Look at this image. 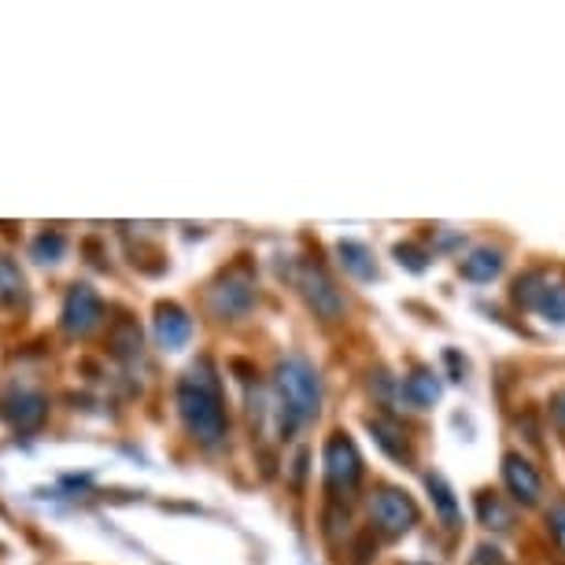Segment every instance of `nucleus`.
<instances>
[{"label": "nucleus", "instance_id": "f257e3e1", "mask_svg": "<svg viewBox=\"0 0 565 565\" xmlns=\"http://www.w3.org/2000/svg\"><path fill=\"white\" fill-rule=\"evenodd\" d=\"M178 414L185 433L193 436L200 447H218L226 440V407H222V385H218V373L211 366L207 359L193 362L185 370L178 385Z\"/></svg>", "mask_w": 565, "mask_h": 565}, {"label": "nucleus", "instance_id": "f03ea898", "mask_svg": "<svg viewBox=\"0 0 565 565\" xmlns=\"http://www.w3.org/2000/svg\"><path fill=\"white\" fill-rule=\"evenodd\" d=\"M274 392H277V425L281 433H292L300 422H311L322 407V381L315 366L300 355H289L277 362L274 370Z\"/></svg>", "mask_w": 565, "mask_h": 565}, {"label": "nucleus", "instance_id": "7ed1b4c3", "mask_svg": "<svg viewBox=\"0 0 565 565\" xmlns=\"http://www.w3.org/2000/svg\"><path fill=\"white\" fill-rule=\"evenodd\" d=\"M255 307V274L248 263H233L207 289V311L222 322H237Z\"/></svg>", "mask_w": 565, "mask_h": 565}, {"label": "nucleus", "instance_id": "20e7f679", "mask_svg": "<svg viewBox=\"0 0 565 565\" xmlns=\"http://www.w3.org/2000/svg\"><path fill=\"white\" fill-rule=\"evenodd\" d=\"M322 473L333 495H351L362 481V455L348 433H333L322 447Z\"/></svg>", "mask_w": 565, "mask_h": 565}, {"label": "nucleus", "instance_id": "39448f33", "mask_svg": "<svg viewBox=\"0 0 565 565\" xmlns=\"http://www.w3.org/2000/svg\"><path fill=\"white\" fill-rule=\"evenodd\" d=\"M370 525L388 540H399L403 532L418 525V507L399 488H377L370 499Z\"/></svg>", "mask_w": 565, "mask_h": 565}, {"label": "nucleus", "instance_id": "423d86ee", "mask_svg": "<svg viewBox=\"0 0 565 565\" xmlns=\"http://www.w3.org/2000/svg\"><path fill=\"white\" fill-rule=\"evenodd\" d=\"M296 289L303 292L307 307H311L322 322H337V318H344V296H340L333 277H329L318 263L307 259L300 270H296Z\"/></svg>", "mask_w": 565, "mask_h": 565}, {"label": "nucleus", "instance_id": "0eeeda50", "mask_svg": "<svg viewBox=\"0 0 565 565\" xmlns=\"http://www.w3.org/2000/svg\"><path fill=\"white\" fill-rule=\"evenodd\" d=\"M63 333L67 337H85L104 322V300L89 285H74L63 300Z\"/></svg>", "mask_w": 565, "mask_h": 565}, {"label": "nucleus", "instance_id": "6e6552de", "mask_svg": "<svg viewBox=\"0 0 565 565\" xmlns=\"http://www.w3.org/2000/svg\"><path fill=\"white\" fill-rule=\"evenodd\" d=\"M0 414H4L19 433H34V429H41V422H45L49 403L34 388H12L4 399H0Z\"/></svg>", "mask_w": 565, "mask_h": 565}, {"label": "nucleus", "instance_id": "1a4fd4ad", "mask_svg": "<svg viewBox=\"0 0 565 565\" xmlns=\"http://www.w3.org/2000/svg\"><path fill=\"white\" fill-rule=\"evenodd\" d=\"M503 484L518 503H525V507L540 503V492H543L540 473H536V466H532L529 458H521L518 451L503 455Z\"/></svg>", "mask_w": 565, "mask_h": 565}, {"label": "nucleus", "instance_id": "9d476101", "mask_svg": "<svg viewBox=\"0 0 565 565\" xmlns=\"http://www.w3.org/2000/svg\"><path fill=\"white\" fill-rule=\"evenodd\" d=\"M152 329H156L159 348L178 351V348L189 344V337H193V318L181 311L178 303H159L156 307V326Z\"/></svg>", "mask_w": 565, "mask_h": 565}, {"label": "nucleus", "instance_id": "9b49d317", "mask_svg": "<svg viewBox=\"0 0 565 565\" xmlns=\"http://www.w3.org/2000/svg\"><path fill=\"white\" fill-rule=\"evenodd\" d=\"M458 270H462L466 281L488 285V281H495V277L503 274V255H499L495 248H477V252H469L462 263H458Z\"/></svg>", "mask_w": 565, "mask_h": 565}, {"label": "nucleus", "instance_id": "f8f14e48", "mask_svg": "<svg viewBox=\"0 0 565 565\" xmlns=\"http://www.w3.org/2000/svg\"><path fill=\"white\" fill-rule=\"evenodd\" d=\"M108 344H111V355L119 362H137L141 359V326L134 318H115L111 333H108Z\"/></svg>", "mask_w": 565, "mask_h": 565}, {"label": "nucleus", "instance_id": "ddd939ff", "mask_svg": "<svg viewBox=\"0 0 565 565\" xmlns=\"http://www.w3.org/2000/svg\"><path fill=\"white\" fill-rule=\"evenodd\" d=\"M337 259L351 277H359V281H373V277H377V263H373V252L366 248V244L340 241L337 244Z\"/></svg>", "mask_w": 565, "mask_h": 565}, {"label": "nucleus", "instance_id": "4468645a", "mask_svg": "<svg viewBox=\"0 0 565 565\" xmlns=\"http://www.w3.org/2000/svg\"><path fill=\"white\" fill-rule=\"evenodd\" d=\"M370 433L373 440H377V447L385 451L388 458H396V462H411V447H407V436H403V429L396 422L388 418H370Z\"/></svg>", "mask_w": 565, "mask_h": 565}, {"label": "nucleus", "instance_id": "2eb2a0df", "mask_svg": "<svg viewBox=\"0 0 565 565\" xmlns=\"http://www.w3.org/2000/svg\"><path fill=\"white\" fill-rule=\"evenodd\" d=\"M403 396L411 399V407H433L436 399H440V381H436L433 370H414L407 381H403Z\"/></svg>", "mask_w": 565, "mask_h": 565}, {"label": "nucleus", "instance_id": "dca6fc26", "mask_svg": "<svg viewBox=\"0 0 565 565\" xmlns=\"http://www.w3.org/2000/svg\"><path fill=\"white\" fill-rule=\"evenodd\" d=\"M477 521H481L484 529L507 532L510 525H514V514H510V507L495 492H481L477 495Z\"/></svg>", "mask_w": 565, "mask_h": 565}, {"label": "nucleus", "instance_id": "f3484780", "mask_svg": "<svg viewBox=\"0 0 565 565\" xmlns=\"http://www.w3.org/2000/svg\"><path fill=\"white\" fill-rule=\"evenodd\" d=\"M425 488H429L433 495V507L436 514H440V521L447 529H458V503H455V492L447 488V481L440 473H425Z\"/></svg>", "mask_w": 565, "mask_h": 565}, {"label": "nucleus", "instance_id": "a211bd4d", "mask_svg": "<svg viewBox=\"0 0 565 565\" xmlns=\"http://www.w3.org/2000/svg\"><path fill=\"white\" fill-rule=\"evenodd\" d=\"M23 274H19V266L8 259V255H0V300L4 303H19L23 300Z\"/></svg>", "mask_w": 565, "mask_h": 565}, {"label": "nucleus", "instance_id": "6ab92c4d", "mask_svg": "<svg viewBox=\"0 0 565 565\" xmlns=\"http://www.w3.org/2000/svg\"><path fill=\"white\" fill-rule=\"evenodd\" d=\"M536 311L543 318H551V322H565V285H554L547 277V285H543V292L536 300Z\"/></svg>", "mask_w": 565, "mask_h": 565}, {"label": "nucleus", "instance_id": "aec40b11", "mask_svg": "<svg viewBox=\"0 0 565 565\" xmlns=\"http://www.w3.org/2000/svg\"><path fill=\"white\" fill-rule=\"evenodd\" d=\"M63 248H67V241H63V233L45 230L34 244H30V255H34L38 263H56L60 255H63Z\"/></svg>", "mask_w": 565, "mask_h": 565}, {"label": "nucleus", "instance_id": "412c9836", "mask_svg": "<svg viewBox=\"0 0 565 565\" xmlns=\"http://www.w3.org/2000/svg\"><path fill=\"white\" fill-rule=\"evenodd\" d=\"M396 259H399V266H407V270L422 274L425 266H429V252L407 241V244H396Z\"/></svg>", "mask_w": 565, "mask_h": 565}, {"label": "nucleus", "instance_id": "4be33fe9", "mask_svg": "<svg viewBox=\"0 0 565 565\" xmlns=\"http://www.w3.org/2000/svg\"><path fill=\"white\" fill-rule=\"evenodd\" d=\"M547 529H551L554 543L565 551V499H558V503L547 510Z\"/></svg>", "mask_w": 565, "mask_h": 565}, {"label": "nucleus", "instance_id": "5701e85b", "mask_svg": "<svg viewBox=\"0 0 565 565\" xmlns=\"http://www.w3.org/2000/svg\"><path fill=\"white\" fill-rule=\"evenodd\" d=\"M473 565H503V558H499V551H495V547H477Z\"/></svg>", "mask_w": 565, "mask_h": 565}, {"label": "nucleus", "instance_id": "b1692460", "mask_svg": "<svg viewBox=\"0 0 565 565\" xmlns=\"http://www.w3.org/2000/svg\"><path fill=\"white\" fill-rule=\"evenodd\" d=\"M447 366H451V373H455V381H462V373H466V362H458V351H447Z\"/></svg>", "mask_w": 565, "mask_h": 565}, {"label": "nucleus", "instance_id": "393cba45", "mask_svg": "<svg viewBox=\"0 0 565 565\" xmlns=\"http://www.w3.org/2000/svg\"><path fill=\"white\" fill-rule=\"evenodd\" d=\"M551 411H554V418H558V422L565 425V392H562V396H558V399H554V403H551Z\"/></svg>", "mask_w": 565, "mask_h": 565}]
</instances>
